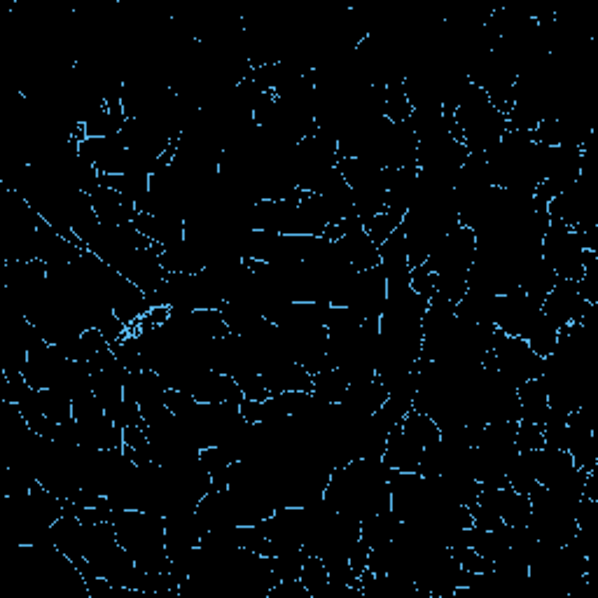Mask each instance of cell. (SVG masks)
Wrapping results in <instances>:
<instances>
[{
  "mask_svg": "<svg viewBox=\"0 0 598 598\" xmlns=\"http://www.w3.org/2000/svg\"><path fill=\"white\" fill-rule=\"evenodd\" d=\"M493 503L505 526H528L531 521V500L524 493L514 491L510 484L503 489H491Z\"/></svg>",
  "mask_w": 598,
  "mask_h": 598,
  "instance_id": "9",
  "label": "cell"
},
{
  "mask_svg": "<svg viewBox=\"0 0 598 598\" xmlns=\"http://www.w3.org/2000/svg\"><path fill=\"white\" fill-rule=\"evenodd\" d=\"M542 257L554 269L556 278L580 281L587 262V250L582 246V236L561 222L549 220V227L542 239Z\"/></svg>",
  "mask_w": 598,
  "mask_h": 598,
  "instance_id": "4",
  "label": "cell"
},
{
  "mask_svg": "<svg viewBox=\"0 0 598 598\" xmlns=\"http://www.w3.org/2000/svg\"><path fill=\"white\" fill-rule=\"evenodd\" d=\"M454 120L458 129H461L463 145L468 148L470 155H489L510 131L507 115L498 113L491 106L486 92L472 85V82L461 96Z\"/></svg>",
  "mask_w": 598,
  "mask_h": 598,
  "instance_id": "2",
  "label": "cell"
},
{
  "mask_svg": "<svg viewBox=\"0 0 598 598\" xmlns=\"http://www.w3.org/2000/svg\"><path fill=\"white\" fill-rule=\"evenodd\" d=\"M489 360L514 388L531 379H540L545 372V358L535 356L524 339L510 337L500 330H496V337H493Z\"/></svg>",
  "mask_w": 598,
  "mask_h": 598,
  "instance_id": "3",
  "label": "cell"
},
{
  "mask_svg": "<svg viewBox=\"0 0 598 598\" xmlns=\"http://www.w3.org/2000/svg\"><path fill=\"white\" fill-rule=\"evenodd\" d=\"M400 428H402V433L412 437L414 442H419L423 449L433 447V444H437L442 440L440 426H437V423L430 419L428 414L416 412V409H412V412H409L405 419H402Z\"/></svg>",
  "mask_w": 598,
  "mask_h": 598,
  "instance_id": "12",
  "label": "cell"
},
{
  "mask_svg": "<svg viewBox=\"0 0 598 598\" xmlns=\"http://www.w3.org/2000/svg\"><path fill=\"white\" fill-rule=\"evenodd\" d=\"M346 391H349V381H346L337 367L314 374V391H311V395L316 400L325 402V405H339L344 400Z\"/></svg>",
  "mask_w": 598,
  "mask_h": 598,
  "instance_id": "11",
  "label": "cell"
},
{
  "mask_svg": "<svg viewBox=\"0 0 598 598\" xmlns=\"http://www.w3.org/2000/svg\"><path fill=\"white\" fill-rule=\"evenodd\" d=\"M517 398L521 407V421L538 423L542 426L549 414V398L547 388L542 379H531L517 388Z\"/></svg>",
  "mask_w": 598,
  "mask_h": 598,
  "instance_id": "10",
  "label": "cell"
},
{
  "mask_svg": "<svg viewBox=\"0 0 598 598\" xmlns=\"http://www.w3.org/2000/svg\"><path fill=\"white\" fill-rule=\"evenodd\" d=\"M514 444H517L519 454H528V451L542 449V447H545V435H542V426H538V423L519 421Z\"/></svg>",
  "mask_w": 598,
  "mask_h": 598,
  "instance_id": "15",
  "label": "cell"
},
{
  "mask_svg": "<svg viewBox=\"0 0 598 598\" xmlns=\"http://www.w3.org/2000/svg\"><path fill=\"white\" fill-rule=\"evenodd\" d=\"M299 582L307 587V591L311 594V598H316L321 591L330 584V573L328 568H325L323 559H318V556H309L304 559V566H302V577H299Z\"/></svg>",
  "mask_w": 598,
  "mask_h": 598,
  "instance_id": "13",
  "label": "cell"
},
{
  "mask_svg": "<svg viewBox=\"0 0 598 598\" xmlns=\"http://www.w3.org/2000/svg\"><path fill=\"white\" fill-rule=\"evenodd\" d=\"M409 285H412V290L416 292V295L428 299V302L437 295L435 274L426 267V264H421V267L412 269V274H409Z\"/></svg>",
  "mask_w": 598,
  "mask_h": 598,
  "instance_id": "16",
  "label": "cell"
},
{
  "mask_svg": "<svg viewBox=\"0 0 598 598\" xmlns=\"http://www.w3.org/2000/svg\"><path fill=\"white\" fill-rule=\"evenodd\" d=\"M400 225H402V218L384 211V213L374 215L372 220H367L363 227H365V232L370 234V239L377 243V246H381V243H384L388 236H391Z\"/></svg>",
  "mask_w": 598,
  "mask_h": 598,
  "instance_id": "14",
  "label": "cell"
},
{
  "mask_svg": "<svg viewBox=\"0 0 598 598\" xmlns=\"http://www.w3.org/2000/svg\"><path fill=\"white\" fill-rule=\"evenodd\" d=\"M591 307H596V304H589L587 299H582L580 290H577V281L556 278L554 288L549 290L545 302H542V314H545L556 328H563V325L582 323V318L589 314Z\"/></svg>",
  "mask_w": 598,
  "mask_h": 598,
  "instance_id": "5",
  "label": "cell"
},
{
  "mask_svg": "<svg viewBox=\"0 0 598 598\" xmlns=\"http://www.w3.org/2000/svg\"><path fill=\"white\" fill-rule=\"evenodd\" d=\"M115 533L120 545L145 573L171 570L166 556V526L164 517L145 510H117L113 514Z\"/></svg>",
  "mask_w": 598,
  "mask_h": 598,
  "instance_id": "1",
  "label": "cell"
},
{
  "mask_svg": "<svg viewBox=\"0 0 598 598\" xmlns=\"http://www.w3.org/2000/svg\"><path fill=\"white\" fill-rule=\"evenodd\" d=\"M337 243H339V250H342L346 264L356 271H367V269H374L381 264L379 246L370 239V234L365 232V227L351 229V232H346Z\"/></svg>",
  "mask_w": 598,
  "mask_h": 598,
  "instance_id": "8",
  "label": "cell"
},
{
  "mask_svg": "<svg viewBox=\"0 0 598 598\" xmlns=\"http://www.w3.org/2000/svg\"><path fill=\"white\" fill-rule=\"evenodd\" d=\"M421 456H423L421 444L414 442L412 437L402 433L400 426H395L391 430V435H388V442H386L384 454H381V461H384L386 468L393 472H416L419 470Z\"/></svg>",
  "mask_w": 598,
  "mask_h": 598,
  "instance_id": "7",
  "label": "cell"
},
{
  "mask_svg": "<svg viewBox=\"0 0 598 598\" xmlns=\"http://www.w3.org/2000/svg\"><path fill=\"white\" fill-rule=\"evenodd\" d=\"M89 204H92V211L99 222L108 227H124L131 225L136 220L138 208L134 201L122 197L120 192L110 190V187H99L89 194Z\"/></svg>",
  "mask_w": 598,
  "mask_h": 598,
  "instance_id": "6",
  "label": "cell"
}]
</instances>
